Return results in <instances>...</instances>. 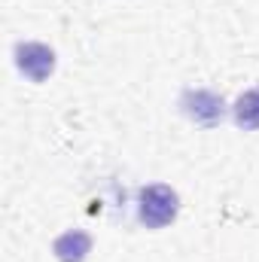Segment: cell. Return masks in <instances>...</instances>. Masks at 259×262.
I'll return each mask as SVG.
<instances>
[{"label": "cell", "instance_id": "obj_1", "mask_svg": "<svg viewBox=\"0 0 259 262\" xmlns=\"http://www.w3.org/2000/svg\"><path fill=\"white\" fill-rule=\"evenodd\" d=\"M177 210H180V198L165 183H149L137 195V220L146 229H165V226H171L177 220Z\"/></svg>", "mask_w": 259, "mask_h": 262}, {"label": "cell", "instance_id": "obj_2", "mask_svg": "<svg viewBox=\"0 0 259 262\" xmlns=\"http://www.w3.org/2000/svg\"><path fill=\"white\" fill-rule=\"evenodd\" d=\"M180 110L186 119H192L201 128H217L226 116V101L207 89H186L180 95Z\"/></svg>", "mask_w": 259, "mask_h": 262}, {"label": "cell", "instance_id": "obj_3", "mask_svg": "<svg viewBox=\"0 0 259 262\" xmlns=\"http://www.w3.org/2000/svg\"><path fill=\"white\" fill-rule=\"evenodd\" d=\"M15 67L31 82H46L55 70V52L46 43H18L15 46Z\"/></svg>", "mask_w": 259, "mask_h": 262}, {"label": "cell", "instance_id": "obj_4", "mask_svg": "<svg viewBox=\"0 0 259 262\" xmlns=\"http://www.w3.org/2000/svg\"><path fill=\"white\" fill-rule=\"evenodd\" d=\"M52 253L58 262H82L92 253V235L82 229H70L52 241Z\"/></svg>", "mask_w": 259, "mask_h": 262}, {"label": "cell", "instance_id": "obj_5", "mask_svg": "<svg viewBox=\"0 0 259 262\" xmlns=\"http://www.w3.org/2000/svg\"><path fill=\"white\" fill-rule=\"evenodd\" d=\"M232 119L241 131H259V85L244 92L235 107H232Z\"/></svg>", "mask_w": 259, "mask_h": 262}]
</instances>
